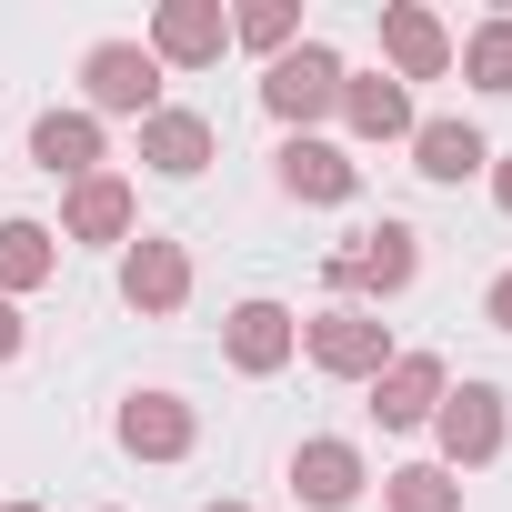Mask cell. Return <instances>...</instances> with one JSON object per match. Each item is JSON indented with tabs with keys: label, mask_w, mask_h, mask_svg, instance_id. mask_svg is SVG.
I'll return each mask as SVG.
<instances>
[{
	"label": "cell",
	"mask_w": 512,
	"mask_h": 512,
	"mask_svg": "<svg viewBox=\"0 0 512 512\" xmlns=\"http://www.w3.org/2000/svg\"><path fill=\"white\" fill-rule=\"evenodd\" d=\"M342 121H352L362 141H402V131H412V91L382 81V71H372V81H342Z\"/></svg>",
	"instance_id": "cell-19"
},
{
	"label": "cell",
	"mask_w": 512,
	"mask_h": 512,
	"mask_svg": "<svg viewBox=\"0 0 512 512\" xmlns=\"http://www.w3.org/2000/svg\"><path fill=\"white\" fill-rule=\"evenodd\" d=\"M382 51H392V71H402V81H442V71H452L442 21H432V11H412V0H392V11H382Z\"/></svg>",
	"instance_id": "cell-12"
},
{
	"label": "cell",
	"mask_w": 512,
	"mask_h": 512,
	"mask_svg": "<svg viewBox=\"0 0 512 512\" xmlns=\"http://www.w3.org/2000/svg\"><path fill=\"white\" fill-rule=\"evenodd\" d=\"M442 392H452V382H442V362H432V352H392V362L372 372V412H382L392 432H402V422H432V412H442Z\"/></svg>",
	"instance_id": "cell-6"
},
{
	"label": "cell",
	"mask_w": 512,
	"mask_h": 512,
	"mask_svg": "<svg viewBox=\"0 0 512 512\" xmlns=\"http://www.w3.org/2000/svg\"><path fill=\"white\" fill-rule=\"evenodd\" d=\"M121 452H141V462H181V452H191V402H171V392H131V402H121Z\"/></svg>",
	"instance_id": "cell-9"
},
{
	"label": "cell",
	"mask_w": 512,
	"mask_h": 512,
	"mask_svg": "<svg viewBox=\"0 0 512 512\" xmlns=\"http://www.w3.org/2000/svg\"><path fill=\"white\" fill-rule=\"evenodd\" d=\"M221 342H231V372H282V362H292V342H302V322H292L282 302H241Z\"/></svg>",
	"instance_id": "cell-11"
},
{
	"label": "cell",
	"mask_w": 512,
	"mask_h": 512,
	"mask_svg": "<svg viewBox=\"0 0 512 512\" xmlns=\"http://www.w3.org/2000/svg\"><path fill=\"white\" fill-rule=\"evenodd\" d=\"M141 161L171 171V181H191V171L211 161V121H201V111H151V121H141Z\"/></svg>",
	"instance_id": "cell-16"
},
{
	"label": "cell",
	"mask_w": 512,
	"mask_h": 512,
	"mask_svg": "<svg viewBox=\"0 0 512 512\" xmlns=\"http://www.w3.org/2000/svg\"><path fill=\"white\" fill-rule=\"evenodd\" d=\"M81 81H91V111H161V61L141 51V41H101L91 61H81Z\"/></svg>",
	"instance_id": "cell-5"
},
{
	"label": "cell",
	"mask_w": 512,
	"mask_h": 512,
	"mask_svg": "<svg viewBox=\"0 0 512 512\" xmlns=\"http://www.w3.org/2000/svg\"><path fill=\"white\" fill-rule=\"evenodd\" d=\"M352 181H362V171H352L332 141H312V131L282 141V191H292V201H352Z\"/></svg>",
	"instance_id": "cell-17"
},
{
	"label": "cell",
	"mask_w": 512,
	"mask_h": 512,
	"mask_svg": "<svg viewBox=\"0 0 512 512\" xmlns=\"http://www.w3.org/2000/svg\"><path fill=\"white\" fill-rule=\"evenodd\" d=\"M11 512H41V502H11Z\"/></svg>",
	"instance_id": "cell-27"
},
{
	"label": "cell",
	"mask_w": 512,
	"mask_h": 512,
	"mask_svg": "<svg viewBox=\"0 0 512 512\" xmlns=\"http://www.w3.org/2000/svg\"><path fill=\"white\" fill-rule=\"evenodd\" d=\"M482 161H492V141L472 121H412V171L422 181H472Z\"/></svg>",
	"instance_id": "cell-14"
},
{
	"label": "cell",
	"mask_w": 512,
	"mask_h": 512,
	"mask_svg": "<svg viewBox=\"0 0 512 512\" xmlns=\"http://www.w3.org/2000/svg\"><path fill=\"white\" fill-rule=\"evenodd\" d=\"M61 231H71V241H131V181H121V171H91V181H71V211H61Z\"/></svg>",
	"instance_id": "cell-15"
},
{
	"label": "cell",
	"mask_w": 512,
	"mask_h": 512,
	"mask_svg": "<svg viewBox=\"0 0 512 512\" xmlns=\"http://www.w3.org/2000/svg\"><path fill=\"white\" fill-rule=\"evenodd\" d=\"M141 51H151V61H181V71H201V61H221V51H231V11H221V0H161Z\"/></svg>",
	"instance_id": "cell-4"
},
{
	"label": "cell",
	"mask_w": 512,
	"mask_h": 512,
	"mask_svg": "<svg viewBox=\"0 0 512 512\" xmlns=\"http://www.w3.org/2000/svg\"><path fill=\"white\" fill-rule=\"evenodd\" d=\"M31 161L61 171V181H91V171H101V121H91V111H41V121H31Z\"/></svg>",
	"instance_id": "cell-13"
},
{
	"label": "cell",
	"mask_w": 512,
	"mask_h": 512,
	"mask_svg": "<svg viewBox=\"0 0 512 512\" xmlns=\"http://www.w3.org/2000/svg\"><path fill=\"white\" fill-rule=\"evenodd\" d=\"M292 492H302L312 512H342V502L362 492V452H352L342 432H322V442H302V452H292Z\"/></svg>",
	"instance_id": "cell-10"
},
{
	"label": "cell",
	"mask_w": 512,
	"mask_h": 512,
	"mask_svg": "<svg viewBox=\"0 0 512 512\" xmlns=\"http://www.w3.org/2000/svg\"><path fill=\"white\" fill-rule=\"evenodd\" d=\"M482 312H492V332H512V272H502V282L482 292Z\"/></svg>",
	"instance_id": "cell-23"
},
{
	"label": "cell",
	"mask_w": 512,
	"mask_h": 512,
	"mask_svg": "<svg viewBox=\"0 0 512 512\" xmlns=\"http://www.w3.org/2000/svg\"><path fill=\"white\" fill-rule=\"evenodd\" d=\"M121 302H131V312H181V302H191L181 241H131V251H121Z\"/></svg>",
	"instance_id": "cell-8"
},
{
	"label": "cell",
	"mask_w": 512,
	"mask_h": 512,
	"mask_svg": "<svg viewBox=\"0 0 512 512\" xmlns=\"http://www.w3.org/2000/svg\"><path fill=\"white\" fill-rule=\"evenodd\" d=\"M442 462H492L502 452V392L492 382H462V392H442Z\"/></svg>",
	"instance_id": "cell-7"
},
{
	"label": "cell",
	"mask_w": 512,
	"mask_h": 512,
	"mask_svg": "<svg viewBox=\"0 0 512 512\" xmlns=\"http://www.w3.org/2000/svg\"><path fill=\"white\" fill-rule=\"evenodd\" d=\"M292 31H302V11H292V0H251V11H231V41H251V51H292Z\"/></svg>",
	"instance_id": "cell-22"
},
{
	"label": "cell",
	"mask_w": 512,
	"mask_h": 512,
	"mask_svg": "<svg viewBox=\"0 0 512 512\" xmlns=\"http://www.w3.org/2000/svg\"><path fill=\"white\" fill-rule=\"evenodd\" d=\"M492 191H502V211H512V161H502V171H492Z\"/></svg>",
	"instance_id": "cell-25"
},
{
	"label": "cell",
	"mask_w": 512,
	"mask_h": 512,
	"mask_svg": "<svg viewBox=\"0 0 512 512\" xmlns=\"http://www.w3.org/2000/svg\"><path fill=\"white\" fill-rule=\"evenodd\" d=\"M211 512H251V502H211Z\"/></svg>",
	"instance_id": "cell-26"
},
{
	"label": "cell",
	"mask_w": 512,
	"mask_h": 512,
	"mask_svg": "<svg viewBox=\"0 0 512 512\" xmlns=\"http://www.w3.org/2000/svg\"><path fill=\"white\" fill-rule=\"evenodd\" d=\"M342 61L322 51V41H292L282 61H272V81H262V101H272V121H322V111H342Z\"/></svg>",
	"instance_id": "cell-3"
},
{
	"label": "cell",
	"mask_w": 512,
	"mask_h": 512,
	"mask_svg": "<svg viewBox=\"0 0 512 512\" xmlns=\"http://www.w3.org/2000/svg\"><path fill=\"white\" fill-rule=\"evenodd\" d=\"M302 352L332 372V382H372L382 362H392V332H382V312H362V302H342V312H322V322H302Z\"/></svg>",
	"instance_id": "cell-1"
},
{
	"label": "cell",
	"mask_w": 512,
	"mask_h": 512,
	"mask_svg": "<svg viewBox=\"0 0 512 512\" xmlns=\"http://www.w3.org/2000/svg\"><path fill=\"white\" fill-rule=\"evenodd\" d=\"M412 272H422L412 221H372L352 251H332V292H412Z\"/></svg>",
	"instance_id": "cell-2"
},
{
	"label": "cell",
	"mask_w": 512,
	"mask_h": 512,
	"mask_svg": "<svg viewBox=\"0 0 512 512\" xmlns=\"http://www.w3.org/2000/svg\"><path fill=\"white\" fill-rule=\"evenodd\" d=\"M0 362H21V312L0 302Z\"/></svg>",
	"instance_id": "cell-24"
},
{
	"label": "cell",
	"mask_w": 512,
	"mask_h": 512,
	"mask_svg": "<svg viewBox=\"0 0 512 512\" xmlns=\"http://www.w3.org/2000/svg\"><path fill=\"white\" fill-rule=\"evenodd\" d=\"M61 272V241L41 231V221H0V302L11 292H41Z\"/></svg>",
	"instance_id": "cell-18"
},
{
	"label": "cell",
	"mask_w": 512,
	"mask_h": 512,
	"mask_svg": "<svg viewBox=\"0 0 512 512\" xmlns=\"http://www.w3.org/2000/svg\"><path fill=\"white\" fill-rule=\"evenodd\" d=\"M392 512H462V482L442 462H412V472H392Z\"/></svg>",
	"instance_id": "cell-21"
},
{
	"label": "cell",
	"mask_w": 512,
	"mask_h": 512,
	"mask_svg": "<svg viewBox=\"0 0 512 512\" xmlns=\"http://www.w3.org/2000/svg\"><path fill=\"white\" fill-rule=\"evenodd\" d=\"M462 81H472V91H512V11L462 41Z\"/></svg>",
	"instance_id": "cell-20"
}]
</instances>
